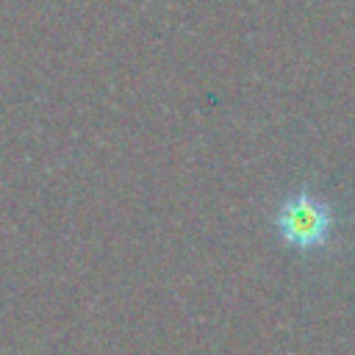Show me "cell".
<instances>
[{"label":"cell","instance_id":"1","mask_svg":"<svg viewBox=\"0 0 355 355\" xmlns=\"http://www.w3.org/2000/svg\"><path fill=\"white\" fill-rule=\"evenodd\" d=\"M275 227L288 247L313 250L327 241L333 216H330L327 202H322L319 197H313L308 191H297L277 205Z\"/></svg>","mask_w":355,"mask_h":355}]
</instances>
